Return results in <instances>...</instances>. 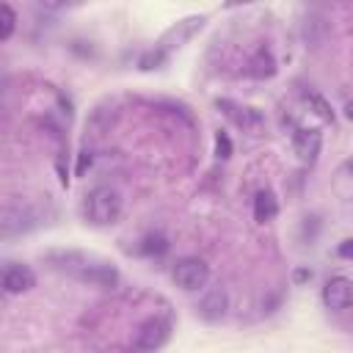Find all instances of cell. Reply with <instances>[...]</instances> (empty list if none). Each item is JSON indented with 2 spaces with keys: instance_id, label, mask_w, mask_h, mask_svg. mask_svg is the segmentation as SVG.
I'll list each match as a JSON object with an SVG mask.
<instances>
[{
  "instance_id": "22",
  "label": "cell",
  "mask_w": 353,
  "mask_h": 353,
  "mask_svg": "<svg viewBox=\"0 0 353 353\" xmlns=\"http://www.w3.org/2000/svg\"><path fill=\"white\" fill-rule=\"evenodd\" d=\"M345 119H347V121H353V99L345 105Z\"/></svg>"
},
{
  "instance_id": "19",
  "label": "cell",
  "mask_w": 353,
  "mask_h": 353,
  "mask_svg": "<svg viewBox=\"0 0 353 353\" xmlns=\"http://www.w3.org/2000/svg\"><path fill=\"white\" fill-rule=\"evenodd\" d=\"M91 160H94V157H91V152H80V157H77V168H74V171H77V176H83V174H85V168H91Z\"/></svg>"
},
{
  "instance_id": "16",
  "label": "cell",
  "mask_w": 353,
  "mask_h": 353,
  "mask_svg": "<svg viewBox=\"0 0 353 353\" xmlns=\"http://www.w3.org/2000/svg\"><path fill=\"white\" fill-rule=\"evenodd\" d=\"M168 58V52L165 50H160L157 44L152 47V50H146L141 58H138V69H143V72H152V69H157L163 61Z\"/></svg>"
},
{
  "instance_id": "14",
  "label": "cell",
  "mask_w": 353,
  "mask_h": 353,
  "mask_svg": "<svg viewBox=\"0 0 353 353\" xmlns=\"http://www.w3.org/2000/svg\"><path fill=\"white\" fill-rule=\"evenodd\" d=\"M165 251H168V240L160 232H149L138 243V254H143V256H163Z\"/></svg>"
},
{
  "instance_id": "11",
  "label": "cell",
  "mask_w": 353,
  "mask_h": 353,
  "mask_svg": "<svg viewBox=\"0 0 353 353\" xmlns=\"http://www.w3.org/2000/svg\"><path fill=\"white\" fill-rule=\"evenodd\" d=\"M196 312H199V317L207 320V323H218V320H223L226 312H229V295H226V290H223V287H212V290H207V292L201 295Z\"/></svg>"
},
{
  "instance_id": "1",
  "label": "cell",
  "mask_w": 353,
  "mask_h": 353,
  "mask_svg": "<svg viewBox=\"0 0 353 353\" xmlns=\"http://www.w3.org/2000/svg\"><path fill=\"white\" fill-rule=\"evenodd\" d=\"M121 210H124V199L110 185H97L83 199V215L94 226H110V223H116L121 218Z\"/></svg>"
},
{
  "instance_id": "3",
  "label": "cell",
  "mask_w": 353,
  "mask_h": 353,
  "mask_svg": "<svg viewBox=\"0 0 353 353\" xmlns=\"http://www.w3.org/2000/svg\"><path fill=\"white\" fill-rule=\"evenodd\" d=\"M215 108L240 130V132H248V135H262L268 121H265V113L254 105H245V102H237V99H215Z\"/></svg>"
},
{
  "instance_id": "2",
  "label": "cell",
  "mask_w": 353,
  "mask_h": 353,
  "mask_svg": "<svg viewBox=\"0 0 353 353\" xmlns=\"http://www.w3.org/2000/svg\"><path fill=\"white\" fill-rule=\"evenodd\" d=\"M168 339H171V320L154 314V317H146L135 328L127 353H157Z\"/></svg>"
},
{
  "instance_id": "8",
  "label": "cell",
  "mask_w": 353,
  "mask_h": 353,
  "mask_svg": "<svg viewBox=\"0 0 353 353\" xmlns=\"http://www.w3.org/2000/svg\"><path fill=\"white\" fill-rule=\"evenodd\" d=\"M292 149H295L301 163H306V165L317 163L320 149H323V132L314 127H298L292 132Z\"/></svg>"
},
{
  "instance_id": "20",
  "label": "cell",
  "mask_w": 353,
  "mask_h": 353,
  "mask_svg": "<svg viewBox=\"0 0 353 353\" xmlns=\"http://www.w3.org/2000/svg\"><path fill=\"white\" fill-rule=\"evenodd\" d=\"M336 254H339L342 259H353V237H347V240H342V243L336 245Z\"/></svg>"
},
{
  "instance_id": "12",
  "label": "cell",
  "mask_w": 353,
  "mask_h": 353,
  "mask_svg": "<svg viewBox=\"0 0 353 353\" xmlns=\"http://www.w3.org/2000/svg\"><path fill=\"white\" fill-rule=\"evenodd\" d=\"M245 72H248L254 80H268V77H273V74H276V58H273V52H270L268 47H259V50L251 55Z\"/></svg>"
},
{
  "instance_id": "5",
  "label": "cell",
  "mask_w": 353,
  "mask_h": 353,
  "mask_svg": "<svg viewBox=\"0 0 353 353\" xmlns=\"http://www.w3.org/2000/svg\"><path fill=\"white\" fill-rule=\"evenodd\" d=\"M171 279L176 281V287H182L188 292H196V290L207 287V281H210V265L201 256H182L171 268Z\"/></svg>"
},
{
  "instance_id": "21",
  "label": "cell",
  "mask_w": 353,
  "mask_h": 353,
  "mask_svg": "<svg viewBox=\"0 0 353 353\" xmlns=\"http://www.w3.org/2000/svg\"><path fill=\"white\" fill-rule=\"evenodd\" d=\"M292 279H295V284H303L306 279H312V270H306V268H298V270L292 273Z\"/></svg>"
},
{
  "instance_id": "4",
  "label": "cell",
  "mask_w": 353,
  "mask_h": 353,
  "mask_svg": "<svg viewBox=\"0 0 353 353\" xmlns=\"http://www.w3.org/2000/svg\"><path fill=\"white\" fill-rule=\"evenodd\" d=\"M72 279H77V281H83V284H91V287H102V290H113V287H119V281H121L119 270H116L110 262L94 259V256H83V262L74 268Z\"/></svg>"
},
{
  "instance_id": "23",
  "label": "cell",
  "mask_w": 353,
  "mask_h": 353,
  "mask_svg": "<svg viewBox=\"0 0 353 353\" xmlns=\"http://www.w3.org/2000/svg\"><path fill=\"white\" fill-rule=\"evenodd\" d=\"M347 168H350V171H353V160H350V163H347Z\"/></svg>"
},
{
  "instance_id": "10",
  "label": "cell",
  "mask_w": 353,
  "mask_h": 353,
  "mask_svg": "<svg viewBox=\"0 0 353 353\" xmlns=\"http://www.w3.org/2000/svg\"><path fill=\"white\" fill-rule=\"evenodd\" d=\"M33 287H36V273L28 265H19V262H6L3 265V290L8 295H22Z\"/></svg>"
},
{
  "instance_id": "13",
  "label": "cell",
  "mask_w": 353,
  "mask_h": 353,
  "mask_svg": "<svg viewBox=\"0 0 353 353\" xmlns=\"http://www.w3.org/2000/svg\"><path fill=\"white\" fill-rule=\"evenodd\" d=\"M279 215V201L273 190H256L254 196V221L256 223H270Z\"/></svg>"
},
{
  "instance_id": "9",
  "label": "cell",
  "mask_w": 353,
  "mask_h": 353,
  "mask_svg": "<svg viewBox=\"0 0 353 353\" xmlns=\"http://www.w3.org/2000/svg\"><path fill=\"white\" fill-rule=\"evenodd\" d=\"M323 303H325L331 312L350 309V306H353V279H347V276H334V279H328L325 287H323Z\"/></svg>"
},
{
  "instance_id": "7",
  "label": "cell",
  "mask_w": 353,
  "mask_h": 353,
  "mask_svg": "<svg viewBox=\"0 0 353 353\" xmlns=\"http://www.w3.org/2000/svg\"><path fill=\"white\" fill-rule=\"evenodd\" d=\"M204 22H207V17L204 14H199V17H185V19H179L176 25H171L165 33H163V39L157 41V47L160 50H174V47H182L188 39H193L201 28H204Z\"/></svg>"
},
{
  "instance_id": "6",
  "label": "cell",
  "mask_w": 353,
  "mask_h": 353,
  "mask_svg": "<svg viewBox=\"0 0 353 353\" xmlns=\"http://www.w3.org/2000/svg\"><path fill=\"white\" fill-rule=\"evenodd\" d=\"M3 237H14V234H25L30 229H36L41 223V215L30 207V204H14L8 201L3 207Z\"/></svg>"
},
{
  "instance_id": "17",
  "label": "cell",
  "mask_w": 353,
  "mask_h": 353,
  "mask_svg": "<svg viewBox=\"0 0 353 353\" xmlns=\"http://www.w3.org/2000/svg\"><path fill=\"white\" fill-rule=\"evenodd\" d=\"M306 102L314 108V113H317L323 121H334V110H331V105H328L320 94H314V91H312V94H306Z\"/></svg>"
},
{
  "instance_id": "18",
  "label": "cell",
  "mask_w": 353,
  "mask_h": 353,
  "mask_svg": "<svg viewBox=\"0 0 353 353\" xmlns=\"http://www.w3.org/2000/svg\"><path fill=\"white\" fill-rule=\"evenodd\" d=\"M232 149H234V146H232V138H229L223 130H218V132H215V157H218V160H229V157H232Z\"/></svg>"
},
{
  "instance_id": "15",
  "label": "cell",
  "mask_w": 353,
  "mask_h": 353,
  "mask_svg": "<svg viewBox=\"0 0 353 353\" xmlns=\"http://www.w3.org/2000/svg\"><path fill=\"white\" fill-rule=\"evenodd\" d=\"M17 28V14L8 3H0V41H8Z\"/></svg>"
}]
</instances>
